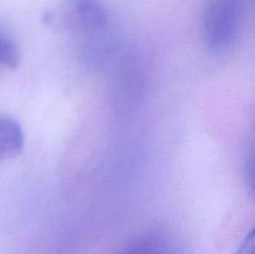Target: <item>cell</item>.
Listing matches in <instances>:
<instances>
[{"label": "cell", "mask_w": 255, "mask_h": 254, "mask_svg": "<svg viewBox=\"0 0 255 254\" xmlns=\"http://www.w3.org/2000/svg\"><path fill=\"white\" fill-rule=\"evenodd\" d=\"M247 0H211L203 16V37L209 50L226 51L239 36Z\"/></svg>", "instance_id": "cell-1"}, {"label": "cell", "mask_w": 255, "mask_h": 254, "mask_svg": "<svg viewBox=\"0 0 255 254\" xmlns=\"http://www.w3.org/2000/svg\"><path fill=\"white\" fill-rule=\"evenodd\" d=\"M62 14L65 24L77 31L100 29L107 20L106 10L97 0H66Z\"/></svg>", "instance_id": "cell-2"}, {"label": "cell", "mask_w": 255, "mask_h": 254, "mask_svg": "<svg viewBox=\"0 0 255 254\" xmlns=\"http://www.w3.org/2000/svg\"><path fill=\"white\" fill-rule=\"evenodd\" d=\"M125 254H182V249L173 237L156 231L137 239Z\"/></svg>", "instance_id": "cell-3"}, {"label": "cell", "mask_w": 255, "mask_h": 254, "mask_svg": "<svg viewBox=\"0 0 255 254\" xmlns=\"http://www.w3.org/2000/svg\"><path fill=\"white\" fill-rule=\"evenodd\" d=\"M24 149V131L14 117L0 116V159L11 158Z\"/></svg>", "instance_id": "cell-4"}, {"label": "cell", "mask_w": 255, "mask_h": 254, "mask_svg": "<svg viewBox=\"0 0 255 254\" xmlns=\"http://www.w3.org/2000/svg\"><path fill=\"white\" fill-rule=\"evenodd\" d=\"M20 64V51L11 37L0 30V65L16 69Z\"/></svg>", "instance_id": "cell-5"}, {"label": "cell", "mask_w": 255, "mask_h": 254, "mask_svg": "<svg viewBox=\"0 0 255 254\" xmlns=\"http://www.w3.org/2000/svg\"><path fill=\"white\" fill-rule=\"evenodd\" d=\"M234 254H255V232L252 229Z\"/></svg>", "instance_id": "cell-6"}]
</instances>
